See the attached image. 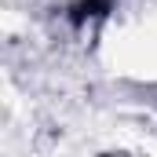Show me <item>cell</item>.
I'll list each match as a JSON object with an SVG mask.
<instances>
[{
  "label": "cell",
  "mask_w": 157,
  "mask_h": 157,
  "mask_svg": "<svg viewBox=\"0 0 157 157\" xmlns=\"http://www.w3.org/2000/svg\"><path fill=\"white\" fill-rule=\"evenodd\" d=\"M102 11H110V0H80L77 7H73V22L95 18V15H102Z\"/></svg>",
  "instance_id": "obj_1"
}]
</instances>
